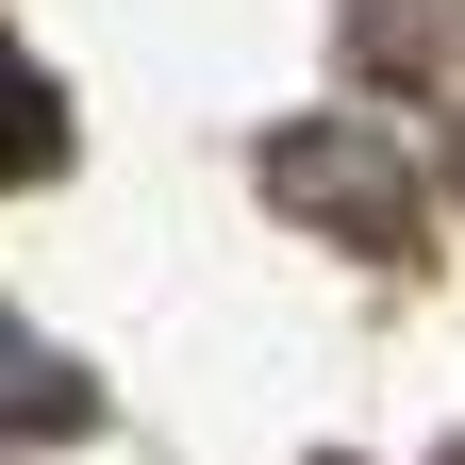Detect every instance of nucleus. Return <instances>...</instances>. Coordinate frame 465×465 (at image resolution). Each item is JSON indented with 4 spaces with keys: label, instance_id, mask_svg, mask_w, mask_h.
<instances>
[{
    "label": "nucleus",
    "instance_id": "nucleus-2",
    "mask_svg": "<svg viewBox=\"0 0 465 465\" xmlns=\"http://www.w3.org/2000/svg\"><path fill=\"white\" fill-rule=\"evenodd\" d=\"M0 416H84V382L50 366V349H17V332H0Z\"/></svg>",
    "mask_w": 465,
    "mask_h": 465
},
{
    "label": "nucleus",
    "instance_id": "nucleus-1",
    "mask_svg": "<svg viewBox=\"0 0 465 465\" xmlns=\"http://www.w3.org/2000/svg\"><path fill=\"white\" fill-rule=\"evenodd\" d=\"M34 166H50V84L0 50V183H34Z\"/></svg>",
    "mask_w": 465,
    "mask_h": 465
}]
</instances>
